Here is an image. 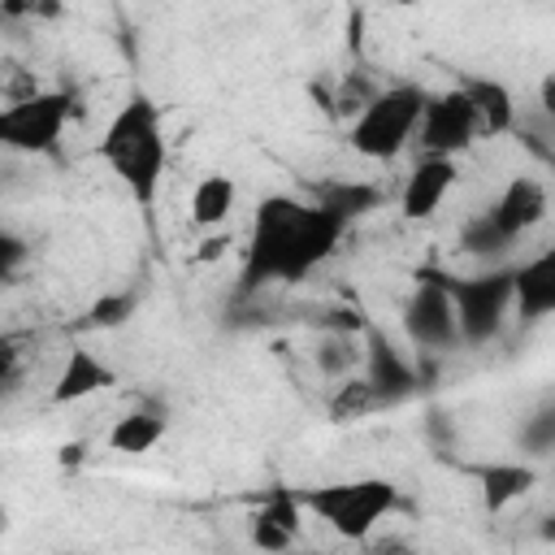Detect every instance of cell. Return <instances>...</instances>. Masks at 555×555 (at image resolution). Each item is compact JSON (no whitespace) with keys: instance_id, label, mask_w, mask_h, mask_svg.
Returning a JSON list of instances; mask_svg holds the SVG:
<instances>
[{"instance_id":"22","label":"cell","mask_w":555,"mask_h":555,"mask_svg":"<svg viewBox=\"0 0 555 555\" xmlns=\"http://www.w3.org/2000/svg\"><path fill=\"white\" fill-rule=\"evenodd\" d=\"M130 312H134V291H108V295H100L91 304V325L113 330V325L130 321Z\"/></svg>"},{"instance_id":"14","label":"cell","mask_w":555,"mask_h":555,"mask_svg":"<svg viewBox=\"0 0 555 555\" xmlns=\"http://www.w3.org/2000/svg\"><path fill=\"white\" fill-rule=\"evenodd\" d=\"M512 286H516V317L520 321L555 317V247L520 260L512 269Z\"/></svg>"},{"instance_id":"9","label":"cell","mask_w":555,"mask_h":555,"mask_svg":"<svg viewBox=\"0 0 555 555\" xmlns=\"http://www.w3.org/2000/svg\"><path fill=\"white\" fill-rule=\"evenodd\" d=\"M477 139H481V121H477V108L464 95V87L455 82L447 91H429L421 130H416V152L438 156V160H460Z\"/></svg>"},{"instance_id":"2","label":"cell","mask_w":555,"mask_h":555,"mask_svg":"<svg viewBox=\"0 0 555 555\" xmlns=\"http://www.w3.org/2000/svg\"><path fill=\"white\" fill-rule=\"evenodd\" d=\"M95 152L139 208L156 204L165 186V169H169V139H165V121L152 95L143 91L126 95L117 113L108 117Z\"/></svg>"},{"instance_id":"10","label":"cell","mask_w":555,"mask_h":555,"mask_svg":"<svg viewBox=\"0 0 555 555\" xmlns=\"http://www.w3.org/2000/svg\"><path fill=\"white\" fill-rule=\"evenodd\" d=\"M304 503H299V486H273L247 525V538L260 555H291L299 533H304Z\"/></svg>"},{"instance_id":"11","label":"cell","mask_w":555,"mask_h":555,"mask_svg":"<svg viewBox=\"0 0 555 555\" xmlns=\"http://www.w3.org/2000/svg\"><path fill=\"white\" fill-rule=\"evenodd\" d=\"M364 382L377 395V403H399L421 386V369L382 330H364Z\"/></svg>"},{"instance_id":"8","label":"cell","mask_w":555,"mask_h":555,"mask_svg":"<svg viewBox=\"0 0 555 555\" xmlns=\"http://www.w3.org/2000/svg\"><path fill=\"white\" fill-rule=\"evenodd\" d=\"M403 338L421 351V356H442L464 347L460 338V321H455V304L447 295L442 269H416V286L403 304Z\"/></svg>"},{"instance_id":"20","label":"cell","mask_w":555,"mask_h":555,"mask_svg":"<svg viewBox=\"0 0 555 555\" xmlns=\"http://www.w3.org/2000/svg\"><path fill=\"white\" fill-rule=\"evenodd\" d=\"M516 447H520L525 455H551V451H555V403L542 408V412H533V416L520 425Z\"/></svg>"},{"instance_id":"12","label":"cell","mask_w":555,"mask_h":555,"mask_svg":"<svg viewBox=\"0 0 555 555\" xmlns=\"http://www.w3.org/2000/svg\"><path fill=\"white\" fill-rule=\"evenodd\" d=\"M455 178H460V165H455V160L416 156V165L408 169V178H403V186H399V212H403L408 221H429V217L442 208V199L451 195Z\"/></svg>"},{"instance_id":"7","label":"cell","mask_w":555,"mask_h":555,"mask_svg":"<svg viewBox=\"0 0 555 555\" xmlns=\"http://www.w3.org/2000/svg\"><path fill=\"white\" fill-rule=\"evenodd\" d=\"M69 117H74V95L69 91H30V95L9 100L0 108V143L9 152L43 156L61 143Z\"/></svg>"},{"instance_id":"18","label":"cell","mask_w":555,"mask_h":555,"mask_svg":"<svg viewBox=\"0 0 555 555\" xmlns=\"http://www.w3.org/2000/svg\"><path fill=\"white\" fill-rule=\"evenodd\" d=\"M165 434H169V416H165L160 408H130L126 416H117V421L108 425L104 442H108L113 451H121V455H143V451H152Z\"/></svg>"},{"instance_id":"15","label":"cell","mask_w":555,"mask_h":555,"mask_svg":"<svg viewBox=\"0 0 555 555\" xmlns=\"http://www.w3.org/2000/svg\"><path fill=\"white\" fill-rule=\"evenodd\" d=\"M538 473L529 460H490L477 468V486H481V507L486 512H507L512 503H520L533 490Z\"/></svg>"},{"instance_id":"19","label":"cell","mask_w":555,"mask_h":555,"mask_svg":"<svg viewBox=\"0 0 555 555\" xmlns=\"http://www.w3.org/2000/svg\"><path fill=\"white\" fill-rule=\"evenodd\" d=\"M312 199H321L325 208H334L351 225L360 212H369L377 204V186H364V182H325V186L312 191Z\"/></svg>"},{"instance_id":"16","label":"cell","mask_w":555,"mask_h":555,"mask_svg":"<svg viewBox=\"0 0 555 555\" xmlns=\"http://www.w3.org/2000/svg\"><path fill=\"white\" fill-rule=\"evenodd\" d=\"M460 87L477 108L481 134H507L516 126V95L507 91V82L486 78V74H468V78H460Z\"/></svg>"},{"instance_id":"23","label":"cell","mask_w":555,"mask_h":555,"mask_svg":"<svg viewBox=\"0 0 555 555\" xmlns=\"http://www.w3.org/2000/svg\"><path fill=\"white\" fill-rule=\"evenodd\" d=\"M538 104H542V113L555 117V74H546V78L538 82Z\"/></svg>"},{"instance_id":"5","label":"cell","mask_w":555,"mask_h":555,"mask_svg":"<svg viewBox=\"0 0 555 555\" xmlns=\"http://www.w3.org/2000/svg\"><path fill=\"white\" fill-rule=\"evenodd\" d=\"M551 212V191L542 178H529V173H516L503 182V191L490 199V208L481 217H473V225L464 230V247L473 256H486V251H503L507 243L525 238L533 225H542Z\"/></svg>"},{"instance_id":"4","label":"cell","mask_w":555,"mask_h":555,"mask_svg":"<svg viewBox=\"0 0 555 555\" xmlns=\"http://www.w3.org/2000/svg\"><path fill=\"white\" fill-rule=\"evenodd\" d=\"M429 91L421 82H395L377 95H369L351 126H347V147L364 160H395L416 143L421 113H425Z\"/></svg>"},{"instance_id":"21","label":"cell","mask_w":555,"mask_h":555,"mask_svg":"<svg viewBox=\"0 0 555 555\" xmlns=\"http://www.w3.org/2000/svg\"><path fill=\"white\" fill-rule=\"evenodd\" d=\"M373 408H382V403H377V395L369 390V382H364V377H351V382L334 395L330 416H334V421H347V416H364V412H373Z\"/></svg>"},{"instance_id":"3","label":"cell","mask_w":555,"mask_h":555,"mask_svg":"<svg viewBox=\"0 0 555 555\" xmlns=\"http://www.w3.org/2000/svg\"><path fill=\"white\" fill-rule=\"evenodd\" d=\"M299 503L312 520H321L330 533L347 542H364L395 507L399 486L390 477H343V481H317L299 486Z\"/></svg>"},{"instance_id":"6","label":"cell","mask_w":555,"mask_h":555,"mask_svg":"<svg viewBox=\"0 0 555 555\" xmlns=\"http://www.w3.org/2000/svg\"><path fill=\"white\" fill-rule=\"evenodd\" d=\"M447 295L455 304L464 347H486L503 334L507 317L516 312L512 269H481V273H442Z\"/></svg>"},{"instance_id":"1","label":"cell","mask_w":555,"mask_h":555,"mask_svg":"<svg viewBox=\"0 0 555 555\" xmlns=\"http://www.w3.org/2000/svg\"><path fill=\"white\" fill-rule=\"evenodd\" d=\"M347 221L321 199L304 195H264L251 212V230L243 243L238 291L256 295L264 286H295L317 273L343 243Z\"/></svg>"},{"instance_id":"13","label":"cell","mask_w":555,"mask_h":555,"mask_svg":"<svg viewBox=\"0 0 555 555\" xmlns=\"http://www.w3.org/2000/svg\"><path fill=\"white\" fill-rule=\"evenodd\" d=\"M117 382V369L100 356V351H91V347H69L65 351V360H61V369H56V377H52V386H48V399L52 403H87V399H95L100 390H108Z\"/></svg>"},{"instance_id":"17","label":"cell","mask_w":555,"mask_h":555,"mask_svg":"<svg viewBox=\"0 0 555 555\" xmlns=\"http://www.w3.org/2000/svg\"><path fill=\"white\" fill-rule=\"evenodd\" d=\"M238 204V182L230 173H204L195 186H191V199H186V217L195 230H221L230 221Z\"/></svg>"}]
</instances>
